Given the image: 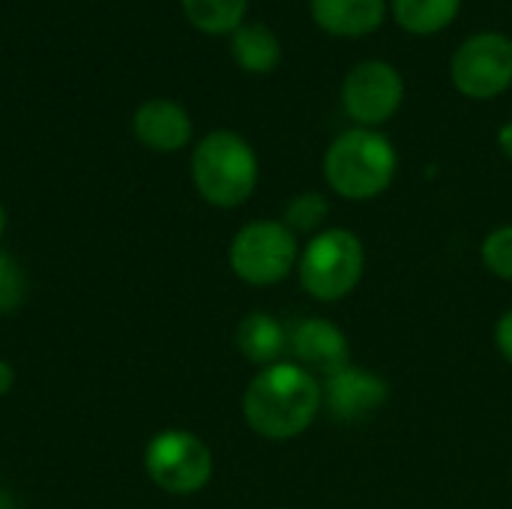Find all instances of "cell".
<instances>
[{
  "mask_svg": "<svg viewBox=\"0 0 512 509\" xmlns=\"http://www.w3.org/2000/svg\"><path fill=\"white\" fill-rule=\"evenodd\" d=\"M321 402L324 393L312 372L297 363H273L249 381L243 420L264 441H291L315 423Z\"/></svg>",
  "mask_w": 512,
  "mask_h": 509,
  "instance_id": "obj_1",
  "label": "cell"
},
{
  "mask_svg": "<svg viewBox=\"0 0 512 509\" xmlns=\"http://www.w3.org/2000/svg\"><path fill=\"white\" fill-rule=\"evenodd\" d=\"M195 192L219 210H234L255 195L258 156L252 144L234 129H213L195 147L189 159Z\"/></svg>",
  "mask_w": 512,
  "mask_h": 509,
  "instance_id": "obj_2",
  "label": "cell"
},
{
  "mask_svg": "<svg viewBox=\"0 0 512 509\" xmlns=\"http://www.w3.org/2000/svg\"><path fill=\"white\" fill-rule=\"evenodd\" d=\"M399 168L393 141L378 129L342 132L324 156V177L330 189L348 201H369L390 189Z\"/></svg>",
  "mask_w": 512,
  "mask_h": 509,
  "instance_id": "obj_3",
  "label": "cell"
},
{
  "mask_svg": "<svg viewBox=\"0 0 512 509\" xmlns=\"http://www.w3.org/2000/svg\"><path fill=\"white\" fill-rule=\"evenodd\" d=\"M366 249L360 237L348 228H327L315 234L297 261L300 285L309 297L321 303L345 300L363 279Z\"/></svg>",
  "mask_w": 512,
  "mask_h": 509,
  "instance_id": "obj_4",
  "label": "cell"
},
{
  "mask_svg": "<svg viewBox=\"0 0 512 509\" xmlns=\"http://www.w3.org/2000/svg\"><path fill=\"white\" fill-rule=\"evenodd\" d=\"M300 261L297 234L276 219H258L243 225L231 246H228V264L234 276L246 285H276Z\"/></svg>",
  "mask_w": 512,
  "mask_h": 509,
  "instance_id": "obj_5",
  "label": "cell"
},
{
  "mask_svg": "<svg viewBox=\"0 0 512 509\" xmlns=\"http://www.w3.org/2000/svg\"><path fill=\"white\" fill-rule=\"evenodd\" d=\"M144 471L168 495H195L213 480V453L189 429H162L144 447Z\"/></svg>",
  "mask_w": 512,
  "mask_h": 509,
  "instance_id": "obj_6",
  "label": "cell"
},
{
  "mask_svg": "<svg viewBox=\"0 0 512 509\" xmlns=\"http://www.w3.org/2000/svg\"><path fill=\"white\" fill-rule=\"evenodd\" d=\"M453 87L477 102L495 99L512 87V39L501 30L468 36L450 60Z\"/></svg>",
  "mask_w": 512,
  "mask_h": 509,
  "instance_id": "obj_7",
  "label": "cell"
},
{
  "mask_svg": "<svg viewBox=\"0 0 512 509\" xmlns=\"http://www.w3.org/2000/svg\"><path fill=\"white\" fill-rule=\"evenodd\" d=\"M402 99V72L387 60H363L342 81V108L363 129H375L393 120L402 108Z\"/></svg>",
  "mask_w": 512,
  "mask_h": 509,
  "instance_id": "obj_8",
  "label": "cell"
},
{
  "mask_svg": "<svg viewBox=\"0 0 512 509\" xmlns=\"http://www.w3.org/2000/svg\"><path fill=\"white\" fill-rule=\"evenodd\" d=\"M288 348L297 357V366L312 372L315 378H333L336 372L351 366L348 336L327 318H303L288 333Z\"/></svg>",
  "mask_w": 512,
  "mask_h": 509,
  "instance_id": "obj_9",
  "label": "cell"
},
{
  "mask_svg": "<svg viewBox=\"0 0 512 509\" xmlns=\"http://www.w3.org/2000/svg\"><path fill=\"white\" fill-rule=\"evenodd\" d=\"M321 393H324V405H327L333 420L360 423V420L372 417L375 411H381L387 405L390 384L375 372L348 366V369L336 372L333 378H327Z\"/></svg>",
  "mask_w": 512,
  "mask_h": 509,
  "instance_id": "obj_10",
  "label": "cell"
},
{
  "mask_svg": "<svg viewBox=\"0 0 512 509\" xmlns=\"http://www.w3.org/2000/svg\"><path fill=\"white\" fill-rule=\"evenodd\" d=\"M132 135L150 153H180L192 144L195 126L177 99L153 96L132 111Z\"/></svg>",
  "mask_w": 512,
  "mask_h": 509,
  "instance_id": "obj_11",
  "label": "cell"
},
{
  "mask_svg": "<svg viewBox=\"0 0 512 509\" xmlns=\"http://www.w3.org/2000/svg\"><path fill=\"white\" fill-rule=\"evenodd\" d=\"M312 21L339 39L375 33L387 18V0H309Z\"/></svg>",
  "mask_w": 512,
  "mask_h": 509,
  "instance_id": "obj_12",
  "label": "cell"
},
{
  "mask_svg": "<svg viewBox=\"0 0 512 509\" xmlns=\"http://www.w3.org/2000/svg\"><path fill=\"white\" fill-rule=\"evenodd\" d=\"M234 345H237V351H240L249 363L267 369V366L279 363V357L285 354V348H288V333H285V327H282L273 315H267V312H252V315H246V318L237 324Z\"/></svg>",
  "mask_w": 512,
  "mask_h": 509,
  "instance_id": "obj_13",
  "label": "cell"
},
{
  "mask_svg": "<svg viewBox=\"0 0 512 509\" xmlns=\"http://www.w3.org/2000/svg\"><path fill=\"white\" fill-rule=\"evenodd\" d=\"M231 57L249 75H270L282 63V42L267 24L246 21L231 33Z\"/></svg>",
  "mask_w": 512,
  "mask_h": 509,
  "instance_id": "obj_14",
  "label": "cell"
},
{
  "mask_svg": "<svg viewBox=\"0 0 512 509\" xmlns=\"http://www.w3.org/2000/svg\"><path fill=\"white\" fill-rule=\"evenodd\" d=\"M462 9V0H393L396 24L411 36H432L447 30Z\"/></svg>",
  "mask_w": 512,
  "mask_h": 509,
  "instance_id": "obj_15",
  "label": "cell"
},
{
  "mask_svg": "<svg viewBox=\"0 0 512 509\" xmlns=\"http://www.w3.org/2000/svg\"><path fill=\"white\" fill-rule=\"evenodd\" d=\"M186 21L207 36H231L246 24L249 0H180Z\"/></svg>",
  "mask_w": 512,
  "mask_h": 509,
  "instance_id": "obj_16",
  "label": "cell"
},
{
  "mask_svg": "<svg viewBox=\"0 0 512 509\" xmlns=\"http://www.w3.org/2000/svg\"><path fill=\"white\" fill-rule=\"evenodd\" d=\"M330 213V204L324 195L318 192H300L288 201L285 207V225L294 231V234H303V231H318L324 225Z\"/></svg>",
  "mask_w": 512,
  "mask_h": 509,
  "instance_id": "obj_17",
  "label": "cell"
},
{
  "mask_svg": "<svg viewBox=\"0 0 512 509\" xmlns=\"http://www.w3.org/2000/svg\"><path fill=\"white\" fill-rule=\"evenodd\" d=\"M27 300V276L21 264L0 249V315H12L24 306Z\"/></svg>",
  "mask_w": 512,
  "mask_h": 509,
  "instance_id": "obj_18",
  "label": "cell"
},
{
  "mask_svg": "<svg viewBox=\"0 0 512 509\" xmlns=\"http://www.w3.org/2000/svg\"><path fill=\"white\" fill-rule=\"evenodd\" d=\"M480 258H483V264H486L489 273H495L498 279H510L512 282V225L495 228L483 240Z\"/></svg>",
  "mask_w": 512,
  "mask_h": 509,
  "instance_id": "obj_19",
  "label": "cell"
},
{
  "mask_svg": "<svg viewBox=\"0 0 512 509\" xmlns=\"http://www.w3.org/2000/svg\"><path fill=\"white\" fill-rule=\"evenodd\" d=\"M495 342H498V351L504 354V360L512 363V309H507L498 324H495Z\"/></svg>",
  "mask_w": 512,
  "mask_h": 509,
  "instance_id": "obj_20",
  "label": "cell"
},
{
  "mask_svg": "<svg viewBox=\"0 0 512 509\" xmlns=\"http://www.w3.org/2000/svg\"><path fill=\"white\" fill-rule=\"evenodd\" d=\"M15 378H18L15 366H12L9 360H0V399L12 393V387H15Z\"/></svg>",
  "mask_w": 512,
  "mask_h": 509,
  "instance_id": "obj_21",
  "label": "cell"
},
{
  "mask_svg": "<svg viewBox=\"0 0 512 509\" xmlns=\"http://www.w3.org/2000/svg\"><path fill=\"white\" fill-rule=\"evenodd\" d=\"M498 147H501V153H504L507 159H512V120L501 126V132H498Z\"/></svg>",
  "mask_w": 512,
  "mask_h": 509,
  "instance_id": "obj_22",
  "label": "cell"
},
{
  "mask_svg": "<svg viewBox=\"0 0 512 509\" xmlns=\"http://www.w3.org/2000/svg\"><path fill=\"white\" fill-rule=\"evenodd\" d=\"M6 225H9V216H6V207L0 204V240H3V234H6Z\"/></svg>",
  "mask_w": 512,
  "mask_h": 509,
  "instance_id": "obj_23",
  "label": "cell"
}]
</instances>
